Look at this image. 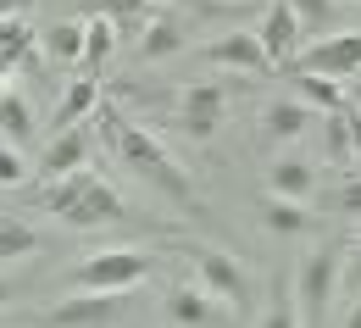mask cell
Here are the masks:
<instances>
[{
    "mask_svg": "<svg viewBox=\"0 0 361 328\" xmlns=\"http://www.w3.org/2000/svg\"><path fill=\"white\" fill-rule=\"evenodd\" d=\"M28 173H34V162L23 156V145L0 134V189H17V184H28Z\"/></svg>",
    "mask_w": 361,
    "mask_h": 328,
    "instance_id": "d4e9b609",
    "label": "cell"
},
{
    "mask_svg": "<svg viewBox=\"0 0 361 328\" xmlns=\"http://www.w3.org/2000/svg\"><path fill=\"white\" fill-rule=\"evenodd\" d=\"M295 78V95L312 106V111H334V106H345L350 95H345V78H328V73H289Z\"/></svg>",
    "mask_w": 361,
    "mask_h": 328,
    "instance_id": "d6986e66",
    "label": "cell"
},
{
    "mask_svg": "<svg viewBox=\"0 0 361 328\" xmlns=\"http://www.w3.org/2000/svg\"><path fill=\"white\" fill-rule=\"evenodd\" d=\"M350 145H356V162H361V106H350Z\"/></svg>",
    "mask_w": 361,
    "mask_h": 328,
    "instance_id": "f546056e",
    "label": "cell"
},
{
    "mask_svg": "<svg viewBox=\"0 0 361 328\" xmlns=\"http://www.w3.org/2000/svg\"><path fill=\"white\" fill-rule=\"evenodd\" d=\"M11 295H17V289H11V284L0 279V306H6V300H11Z\"/></svg>",
    "mask_w": 361,
    "mask_h": 328,
    "instance_id": "1f68e13d",
    "label": "cell"
},
{
    "mask_svg": "<svg viewBox=\"0 0 361 328\" xmlns=\"http://www.w3.org/2000/svg\"><path fill=\"white\" fill-rule=\"evenodd\" d=\"M94 156V134L84 123H73V128H56V140L45 145V156H39V173L45 178H61V173H78V167H90Z\"/></svg>",
    "mask_w": 361,
    "mask_h": 328,
    "instance_id": "30bf717a",
    "label": "cell"
},
{
    "mask_svg": "<svg viewBox=\"0 0 361 328\" xmlns=\"http://www.w3.org/2000/svg\"><path fill=\"white\" fill-rule=\"evenodd\" d=\"M345 323H350V328H361V289H356V306L345 312Z\"/></svg>",
    "mask_w": 361,
    "mask_h": 328,
    "instance_id": "4dcf8cb0",
    "label": "cell"
},
{
    "mask_svg": "<svg viewBox=\"0 0 361 328\" xmlns=\"http://www.w3.org/2000/svg\"><path fill=\"white\" fill-rule=\"evenodd\" d=\"M322 156H328L334 167H356V145H350V100L334 106V111L322 117Z\"/></svg>",
    "mask_w": 361,
    "mask_h": 328,
    "instance_id": "e0dca14e",
    "label": "cell"
},
{
    "mask_svg": "<svg viewBox=\"0 0 361 328\" xmlns=\"http://www.w3.org/2000/svg\"><path fill=\"white\" fill-rule=\"evenodd\" d=\"M183 40H189V23H183L178 11H156L150 23H145V34L134 40L139 61H167V56H178Z\"/></svg>",
    "mask_w": 361,
    "mask_h": 328,
    "instance_id": "4fadbf2b",
    "label": "cell"
},
{
    "mask_svg": "<svg viewBox=\"0 0 361 328\" xmlns=\"http://www.w3.org/2000/svg\"><path fill=\"white\" fill-rule=\"evenodd\" d=\"M295 323H328V306L339 295V250H312L295 267Z\"/></svg>",
    "mask_w": 361,
    "mask_h": 328,
    "instance_id": "3957f363",
    "label": "cell"
},
{
    "mask_svg": "<svg viewBox=\"0 0 361 328\" xmlns=\"http://www.w3.org/2000/svg\"><path fill=\"white\" fill-rule=\"evenodd\" d=\"M262 223H267V234L295 239V234H306V229H312V212H306L300 200H283V195H272L267 206H262Z\"/></svg>",
    "mask_w": 361,
    "mask_h": 328,
    "instance_id": "ffe728a7",
    "label": "cell"
},
{
    "mask_svg": "<svg viewBox=\"0 0 361 328\" xmlns=\"http://www.w3.org/2000/svg\"><path fill=\"white\" fill-rule=\"evenodd\" d=\"M0 134L17 140V145L34 140V106H28L23 95H11V90H0Z\"/></svg>",
    "mask_w": 361,
    "mask_h": 328,
    "instance_id": "7402d4cb",
    "label": "cell"
},
{
    "mask_svg": "<svg viewBox=\"0 0 361 328\" xmlns=\"http://www.w3.org/2000/svg\"><path fill=\"white\" fill-rule=\"evenodd\" d=\"M94 100H100V73H84L78 84H67L56 117H50V128H73V123H84V117L94 111Z\"/></svg>",
    "mask_w": 361,
    "mask_h": 328,
    "instance_id": "2e32d148",
    "label": "cell"
},
{
    "mask_svg": "<svg viewBox=\"0 0 361 328\" xmlns=\"http://www.w3.org/2000/svg\"><path fill=\"white\" fill-rule=\"evenodd\" d=\"M117 50V28H111V17H94L90 28H84V73H106V56Z\"/></svg>",
    "mask_w": 361,
    "mask_h": 328,
    "instance_id": "603a6c76",
    "label": "cell"
},
{
    "mask_svg": "<svg viewBox=\"0 0 361 328\" xmlns=\"http://www.w3.org/2000/svg\"><path fill=\"white\" fill-rule=\"evenodd\" d=\"M117 317H123V289H78V295L50 306L56 328H94V323H117Z\"/></svg>",
    "mask_w": 361,
    "mask_h": 328,
    "instance_id": "ba28073f",
    "label": "cell"
},
{
    "mask_svg": "<svg viewBox=\"0 0 361 328\" xmlns=\"http://www.w3.org/2000/svg\"><path fill=\"white\" fill-rule=\"evenodd\" d=\"M90 17H111L117 45H123V40H139V34H145V23L156 17V0H90Z\"/></svg>",
    "mask_w": 361,
    "mask_h": 328,
    "instance_id": "9a60e30c",
    "label": "cell"
},
{
    "mask_svg": "<svg viewBox=\"0 0 361 328\" xmlns=\"http://www.w3.org/2000/svg\"><path fill=\"white\" fill-rule=\"evenodd\" d=\"M84 28H90V23H56L50 40H45V50L56 56V61H78V56H84Z\"/></svg>",
    "mask_w": 361,
    "mask_h": 328,
    "instance_id": "484cf974",
    "label": "cell"
},
{
    "mask_svg": "<svg viewBox=\"0 0 361 328\" xmlns=\"http://www.w3.org/2000/svg\"><path fill=\"white\" fill-rule=\"evenodd\" d=\"M289 73H328V78H356L361 73V34H334L289 56Z\"/></svg>",
    "mask_w": 361,
    "mask_h": 328,
    "instance_id": "8992f818",
    "label": "cell"
},
{
    "mask_svg": "<svg viewBox=\"0 0 361 328\" xmlns=\"http://www.w3.org/2000/svg\"><path fill=\"white\" fill-rule=\"evenodd\" d=\"M322 206H328V212H339V217H361V178H345L339 189H328V195H322Z\"/></svg>",
    "mask_w": 361,
    "mask_h": 328,
    "instance_id": "4316f807",
    "label": "cell"
},
{
    "mask_svg": "<svg viewBox=\"0 0 361 328\" xmlns=\"http://www.w3.org/2000/svg\"><path fill=\"white\" fill-rule=\"evenodd\" d=\"M300 34H306V23L295 17L289 0H272L267 17H262V28H256V40H262V50H267L272 67H289V56L300 50Z\"/></svg>",
    "mask_w": 361,
    "mask_h": 328,
    "instance_id": "9c48e42d",
    "label": "cell"
},
{
    "mask_svg": "<svg viewBox=\"0 0 361 328\" xmlns=\"http://www.w3.org/2000/svg\"><path fill=\"white\" fill-rule=\"evenodd\" d=\"M339 284H345V289H361V234L339 250Z\"/></svg>",
    "mask_w": 361,
    "mask_h": 328,
    "instance_id": "f1b7e54d",
    "label": "cell"
},
{
    "mask_svg": "<svg viewBox=\"0 0 361 328\" xmlns=\"http://www.w3.org/2000/svg\"><path fill=\"white\" fill-rule=\"evenodd\" d=\"M39 206H45L50 217L73 223V229H94V223H123V217H128L123 195L106 184L100 173H90V167H78V173H61V178H45V195H39Z\"/></svg>",
    "mask_w": 361,
    "mask_h": 328,
    "instance_id": "7a4b0ae2",
    "label": "cell"
},
{
    "mask_svg": "<svg viewBox=\"0 0 361 328\" xmlns=\"http://www.w3.org/2000/svg\"><path fill=\"white\" fill-rule=\"evenodd\" d=\"M195 279H200V289H212L233 317H250L256 284H250V273H245L228 250H206V245H200V250H195Z\"/></svg>",
    "mask_w": 361,
    "mask_h": 328,
    "instance_id": "5b68a950",
    "label": "cell"
},
{
    "mask_svg": "<svg viewBox=\"0 0 361 328\" xmlns=\"http://www.w3.org/2000/svg\"><path fill=\"white\" fill-rule=\"evenodd\" d=\"M262 123H267V140H300V134L312 128V106H306L300 95H295V100H272Z\"/></svg>",
    "mask_w": 361,
    "mask_h": 328,
    "instance_id": "ac0fdd59",
    "label": "cell"
},
{
    "mask_svg": "<svg viewBox=\"0 0 361 328\" xmlns=\"http://www.w3.org/2000/svg\"><path fill=\"white\" fill-rule=\"evenodd\" d=\"M150 267H156L150 250L117 245V250H100L90 262H78V267L67 273V284H73V289H134V284L150 279Z\"/></svg>",
    "mask_w": 361,
    "mask_h": 328,
    "instance_id": "277c9868",
    "label": "cell"
},
{
    "mask_svg": "<svg viewBox=\"0 0 361 328\" xmlns=\"http://www.w3.org/2000/svg\"><path fill=\"white\" fill-rule=\"evenodd\" d=\"M6 73H11V61H6V56H0V90H6Z\"/></svg>",
    "mask_w": 361,
    "mask_h": 328,
    "instance_id": "d6a6232c",
    "label": "cell"
},
{
    "mask_svg": "<svg viewBox=\"0 0 361 328\" xmlns=\"http://www.w3.org/2000/svg\"><path fill=\"white\" fill-rule=\"evenodd\" d=\"M267 195L312 200V195H317V162H312V156H278V162L267 167Z\"/></svg>",
    "mask_w": 361,
    "mask_h": 328,
    "instance_id": "5bb4252c",
    "label": "cell"
},
{
    "mask_svg": "<svg viewBox=\"0 0 361 328\" xmlns=\"http://www.w3.org/2000/svg\"><path fill=\"white\" fill-rule=\"evenodd\" d=\"M289 6L306 28H334V17H339V0H289Z\"/></svg>",
    "mask_w": 361,
    "mask_h": 328,
    "instance_id": "83f0119b",
    "label": "cell"
},
{
    "mask_svg": "<svg viewBox=\"0 0 361 328\" xmlns=\"http://www.w3.org/2000/svg\"><path fill=\"white\" fill-rule=\"evenodd\" d=\"M228 117V90L223 84H189L178 95V128L183 140H212Z\"/></svg>",
    "mask_w": 361,
    "mask_h": 328,
    "instance_id": "52a82bcc",
    "label": "cell"
},
{
    "mask_svg": "<svg viewBox=\"0 0 361 328\" xmlns=\"http://www.w3.org/2000/svg\"><path fill=\"white\" fill-rule=\"evenodd\" d=\"M173 6H178V0H173Z\"/></svg>",
    "mask_w": 361,
    "mask_h": 328,
    "instance_id": "e575fe53",
    "label": "cell"
},
{
    "mask_svg": "<svg viewBox=\"0 0 361 328\" xmlns=\"http://www.w3.org/2000/svg\"><path fill=\"white\" fill-rule=\"evenodd\" d=\"M34 250H45V234H39L34 223L0 217V262H23V256H34Z\"/></svg>",
    "mask_w": 361,
    "mask_h": 328,
    "instance_id": "44dd1931",
    "label": "cell"
},
{
    "mask_svg": "<svg viewBox=\"0 0 361 328\" xmlns=\"http://www.w3.org/2000/svg\"><path fill=\"white\" fill-rule=\"evenodd\" d=\"M356 106H361V95H356Z\"/></svg>",
    "mask_w": 361,
    "mask_h": 328,
    "instance_id": "836d02e7",
    "label": "cell"
},
{
    "mask_svg": "<svg viewBox=\"0 0 361 328\" xmlns=\"http://www.w3.org/2000/svg\"><path fill=\"white\" fill-rule=\"evenodd\" d=\"M200 61H212V67H233V73H272L267 50H262V40L256 34H223V40H212V45L200 50Z\"/></svg>",
    "mask_w": 361,
    "mask_h": 328,
    "instance_id": "8fae6325",
    "label": "cell"
},
{
    "mask_svg": "<svg viewBox=\"0 0 361 328\" xmlns=\"http://www.w3.org/2000/svg\"><path fill=\"white\" fill-rule=\"evenodd\" d=\"M94 140L106 145L134 178H145L150 189H161L167 200H189L195 184H189V173H183L178 162L167 156V145L156 140L150 128H139L134 117L123 111V106H111V100H94Z\"/></svg>",
    "mask_w": 361,
    "mask_h": 328,
    "instance_id": "6da1fadb",
    "label": "cell"
},
{
    "mask_svg": "<svg viewBox=\"0 0 361 328\" xmlns=\"http://www.w3.org/2000/svg\"><path fill=\"white\" fill-rule=\"evenodd\" d=\"M161 317H167V323H189V328H200V323H223V317H233V312H228L223 300H217V295H212V289H200V284H195V289H167V300H161Z\"/></svg>",
    "mask_w": 361,
    "mask_h": 328,
    "instance_id": "7c38bea8",
    "label": "cell"
},
{
    "mask_svg": "<svg viewBox=\"0 0 361 328\" xmlns=\"http://www.w3.org/2000/svg\"><path fill=\"white\" fill-rule=\"evenodd\" d=\"M0 56L11 61V67H23V56H34V28L23 23V17H0Z\"/></svg>",
    "mask_w": 361,
    "mask_h": 328,
    "instance_id": "cb8c5ba5",
    "label": "cell"
}]
</instances>
